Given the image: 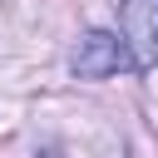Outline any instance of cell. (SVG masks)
I'll use <instances>...</instances> for the list:
<instances>
[{
  "label": "cell",
  "instance_id": "cell-2",
  "mask_svg": "<svg viewBox=\"0 0 158 158\" xmlns=\"http://www.w3.org/2000/svg\"><path fill=\"white\" fill-rule=\"evenodd\" d=\"M118 40L133 54V74H148L158 64V0H123Z\"/></svg>",
  "mask_w": 158,
  "mask_h": 158
},
{
  "label": "cell",
  "instance_id": "cell-1",
  "mask_svg": "<svg viewBox=\"0 0 158 158\" xmlns=\"http://www.w3.org/2000/svg\"><path fill=\"white\" fill-rule=\"evenodd\" d=\"M69 69H74V79L133 74V54H128V44H123L118 35H109V30H89V35L74 44V54H69Z\"/></svg>",
  "mask_w": 158,
  "mask_h": 158
}]
</instances>
